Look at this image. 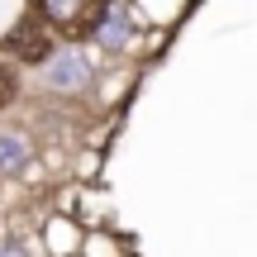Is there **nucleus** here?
<instances>
[{"instance_id":"6","label":"nucleus","mask_w":257,"mask_h":257,"mask_svg":"<svg viewBox=\"0 0 257 257\" xmlns=\"http://www.w3.org/2000/svg\"><path fill=\"white\" fill-rule=\"evenodd\" d=\"M10 95H15V76L0 67V105H10Z\"/></svg>"},{"instance_id":"4","label":"nucleus","mask_w":257,"mask_h":257,"mask_svg":"<svg viewBox=\"0 0 257 257\" xmlns=\"http://www.w3.org/2000/svg\"><path fill=\"white\" fill-rule=\"evenodd\" d=\"M95 43L100 48H124L128 43V15H124V5H110L105 0V10H100V19H95Z\"/></svg>"},{"instance_id":"5","label":"nucleus","mask_w":257,"mask_h":257,"mask_svg":"<svg viewBox=\"0 0 257 257\" xmlns=\"http://www.w3.org/2000/svg\"><path fill=\"white\" fill-rule=\"evenodd\" d=\"M29 157V143L19 134H0V172H19Z\"/></svg>"},{"instance_id":"3","label":"nucleus","mask_w":257,"mask_h":257,"mask_svg":"<svg viewBox=\"0 0 257 257\" xmlns=\"http://www.w3.org/2000/svg\"><path fill=\"white\" fill-rule=\"evenodd\" d=\"M43 72H48V86H53V91H81L86 76H91V67H86L81 53H57Z\"/></svg>"},{"instance_id":"2","label":"nucleus","mask_w":257,"mask_h":257,"mask_svg":"<svg viewBox=\"0 0 257 257\" xmlns=\"http://www.w3.org/2000/svg\"><path fill=\"white\" fill-rule=\"evenodd\" d=\"M5 53L19 57V62H48V29H38L34 19L15 24L10 38H5Z\"/></svg>"},{"instance_id":"7","label":"nucleus","mask_w":257,"mask_h":257,"mask_svg":"<svg viewBox=\"0 0 257 257\" xmlns=\"http://www.w3.org/2000/svg\"><path fill=\"white\" fill-rule=\"evenodd\" d=\"M0 257H24V252H19V248H0Z\"/></svg>"},{"instance_id":"1","label":"nucleus","mask_w":257,"mask_h":257,"mask_svg":"<svg viewBox=\"0 0 257 257\" xmlns=\"http://www.w3.org/2000/svg\"><path fill=\"white\" fill-rule=\"evenodd\" d=\"M38 10H43V19L57 29V34L81 38V34H91V29H95L105 0H38Z\"/></svg>"}]
</instances>
